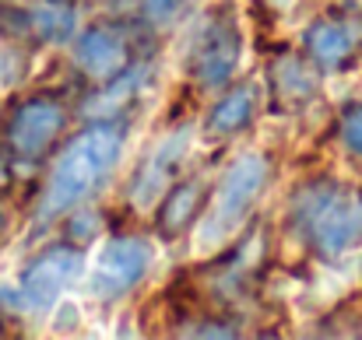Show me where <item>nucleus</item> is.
Returning a JSON list of instances; mask_svg holds the SVG:
<instances>
[{
    "label": "nucleus",
    "instance_id": "1",
    "mask_svg": "<svg viewBox=\"0 0 362 340\" xmlns=\"http://www.w3.org/2000/svg\"><path fill=\"white\" fill-rule=\"evenodd\" d=\"M123 154V140L117 130L110 126H92L85 133H78L53 162L42 204H39V221H53L60 214H67L71 207H78L85 197H92L110 172L117 169Z\"/></svg>",
    "mask_w": 362,
    "mask_h": 340
},
{
    "label": "nucleus",
    "instance_id": "2",
    "mask_svg": "<svg viewBox=\"0 0 362 340\" xmlns=\"http://www.w3.org/2000/svg\"><path fill=\"white\" fill-rule=\"evenodd\" d=\"M264 179H267V162L257 151H243L240 158L226 169V176L215 190V200H211L208 214L201 218L197 235H194L197 253H211V249L226 245L236 235V228L246 221L250 207L257 204V197L264 190Z\"/></svg>",
    "mask_w": 362,
    "mask_h": 340
},
{
    "label": "nucleus",
    "instance_id": "3",
    "mask_svg": "<svg viewBox=\"0 0 362 340\" xmlns=\"http://www.w3.org/2000/svg\"><path fill=\"white\" fill-rule=\"evenodd\" d=\"M151 263H155V245L144 238L103 242L92 263L85 267V291L92 298H117L151 270Z\"/></svg>",
    "mask_w": 362,
    "mask_h": 340
},
{
    "label": "nucleus",
    "instance_id": "4",
    "mask_svg": "<svg viewBox=\"0 0 362 340\" xmlns=\"http://www.w3.org/2000/svg\"><path fill=\"white\" fill-rule=\"evenodd\" d=\"M85 277V260L74 249H46L18 274V302L28 309H49L74 281Z\"/></svg>",
    "mask_w": 362,
    "mask_h": 340
},
{
    "label": "nucleus",
    "instance_id": "5",
    "mask_svg": "<svg viewBox=\"0 0 362 340\" xmlns=\"http://www.w3.org/2000/svg\"><path fill=\"white\" fill-rule=\"evenodd\" d=\"M306 225L327 253H345L362 242V204L345 193H313L306 200Z\"/></svg>",
    "mask_w": 362,
    "mask_h": 340
},
{
    "label": "nucleus",
    "instance_id": "6",
    "mask_svg": "<svg viewBox=\"0 0 362 340\" xmlns=\"http://www.w3.org/2000/svg\"><path fill=\"white\" fill-rule=\"evenodd\" d=\"M64 126V109L49 99H32L18 106L11 123H7V144L18 158H39L49 151Z\"/></svg>",
    "mask_w": 362,
    "mask_h": 340
},
{
    "label": "nucleus",
    "instance_id": "7",
    "mask_svg": "<svg viewBox=\"0 0 362 340\" xmlns=\"http://www.w3.org/2000/svg\"><path fill=\"white\" fill-rule=\"evenodd\" d=\"M190 144H194V137H190L187 130H180V133H169V137L151 151V158H148L144 169H141V179L134 183V200H137V207H151V204L158 200V193L173 183L176 169H180L183 158L190 154Z\"/></svg>",
    "mask_w": 362,
    "mask_h": 340
},
{
    "label": "nucleus",
    "instance_id": "8",
    "mask_svg": "<svg viewBox=\"0 0 362 340\" xmlns=\"http://www.w3.org/2000/svg\"><path fill=\"white\" fill-rule=\"evenodd\" d=\"M74 60H78L88 74L110 78V74H117L123 67L127 49H123L117 32H110V28H88V32L78 35V42H74Z\"/></svg>",
    "mask_w": 362,
    "mask_h": 340
},
{
    "label": "nucleus",
    "instance_id": "9",
    "mask_svg": "<svg viewBox=\"0 0 362 340\" xmlns=\"http://www.w3.org/2000/svg\"><path fill=\"white\" fill-rule=\"evenodd\" d=\"M310 49H313L324 63L334 67V63H341V60L349 56L352 42H349L345 28H338V25H320V28L310 32Z\"/></svg>",
    "mask_w": 362,
    "mask_h": 340
},
{
    "label": "nucleus",
    "instance_id": "10",
    "mask_svg": "<svg viewBox=\"0 0 362 340\" xmlns=\"http://www.w3.org/2000/svg\"><path fill=\"white\" fill-rule=\"evenodd\" d=\"M233 63H236V39L233 35L211 39V46H208V53L201 60V78L211 81V85L215 81H226L229 71H233Z\"/></svg>",
    "mask_w": 362,
    "mask_h": 340
},
{
    "label": "nucleus",
    "instance_id": "11",
    "mask_svg": "<svg viewBox=\"0 0 362 340\" xmlns=\"http://www.w3.org/2000/svg\"><path fill=\"white\" fill-rule=\"evenodd\" d=\"M250 106H253V99H250V92L243 88V92H233L229 99H222L218 102V109L211 113V130H236L246 123V116H250Z\"/></svg>",
    "mask_w": 362,
    "mask_h": 340
},
{
    "label": "nucleus",
    "instance_id": "12",
    "mask_svg": "<svg viewBox=\"0 0 362 340\" xmlns=\"http://www.w3.org/2000/svg\"><path fill=\"white\" fill-rule=\"evenodd\" d=\"M32 25H35V32H39L42 39H49V42H60V39H67V35L74 32L71 11H60V7H39V11H32Z\"/></svg>",
    "mask_w": 362,
    "mask_h": 340
},
{
    "label": "nucleus",
    "instance_id": "13",
    "mask_svg": "<svg viewBox=\"0 0 362 340\" xmlns=\"http://www.w3.org/2000/svg\"><path fill=\"white\" fill-rule=\"evenodd\" d=\"M85 323V312L78 305L74 295H60L53 305H49V330L53 334H78Z\"/></svg>",
    "mask_w": 362,
    "mask_h": 340
},
{
    "label": "nucleus",
    "instance_id": "14",
    "mask_svg": "<svg viewBox=\"0 0 362 340\" xmlns=\"http://www.w3.org/2000/svg\"><path fill=\"white\" fill-rule=\"evenodd\" d=\"M183 4H187V0H148V14H151L155 21H165V18H173Z\"/></svg>",
    "mask_w": 362,
    "mask_h": 340
},
{
    "label": "nucleus",
    "instance_id": "15",
    "mask_svg": "<svg viewBox=\"0 0 362 340\" xmlns=\"http://www.w3.org/2000/svg\"><path fill=\"white\" fill-rule=\"evenodd\" d=\"M345 137H349V144H352L356 151H362V109L349 116V123H345Z\"/></svg>",
    "mask_w": 362,
    "mask_h": 340
},
{
    "label": "nucleus",
    "instance_id": "16",
    "mask_svg": "<svg viewBox=\"0 0 362 340\" xmlns=\"http://www.w3.org/2000/svg\"><path fill=\"white\" fill-rule=\"evenodd\" d=\"M4 74H7V53H4V46H0V81H4Z\"/></svg>",
    "mask_w": 362,
    "mask_h": 340
},
{
    "label": "nucleus",
    "instance_id": "17",
    "mask_svg": "<svg viewBox=\"0 0 362 340\" xmlns=\"http://www.w3.org/2000/svg\"><path fill=\"white\" fill-rule=\"evenodd\" d=\"M4 225H7V218H4V207H0V235H4Z\"/></svg>",
    "mask_w": 362,
    "mask_h": 340
}]
</instances>
